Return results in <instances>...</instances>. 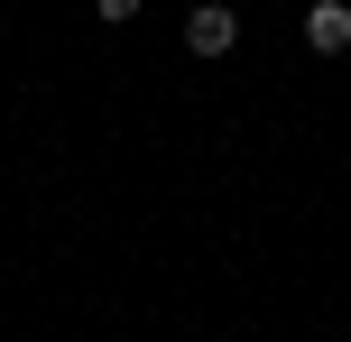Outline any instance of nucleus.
I'll list each match as a JSON object with an SVG mask.
<instances>
[{
  "label": "nucleus",
  "instance_id": "f257e3e1",
  "mask_svg": "<svg viewBox=\"0 0 351 342\" xmlns=\"http://www.w3.org/2000/svg\"><path fill=\"white\" fill-rule=\"evenodd\" d=\"M185 47H194V56H231V47H241V19H231L222 0H204V10L185 19Z\"/></svg>",
  "mask_w": 351,
  "mask_h": 342
},
{
  "label": "nucleus",
  "instance_id": "f03ea898",
  "mask_svg": "<svg viewBox=\"0 0 351 342\" xmlns=\"http://www.w3.org/2000/svg\"><path fill=\"white\" fill-rule=\"evenodd\" d=\"M305 47H315V56H342L351 47V0H315V10H305Z\"/></svg>",
  "mask_w": 351,
  "mask_h": 342
},
{
  "label": "nucleus",
  "instance_id": "7ed1b4c3",
  "mask_svg": "<svg viewBox=\"0 0 351 342\" xmlns=\"http://www.w3.org/2000/svg\"><path fill=\"white\" fill-rule=\"evenodd\" d=\"M93 10H102L111 28H121V19H139V0H93Z\"/></svg>",
  "mask_w": 351,
  "mask_h": 342
}]
</instances>
